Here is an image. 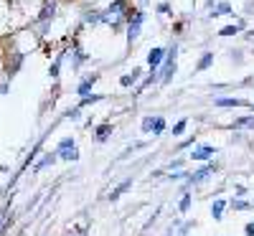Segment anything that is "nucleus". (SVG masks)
<instances>
[{
	"mask_svg": "<svg viewBox=\"0 0 254 236\" xmlns=\"http://www.w3.org/2000/svg\"><path fill=\"white\" fill-rule=\"evenodd\" d=\"M163 59H165V49H160V46H155V49L147 51V66H150V71H158V69H160Z\"/></svg>",
	"mask_w": 254,
	"mask_h": 236,
	"instance_id": "nucleus-7",
	"label": "nucleus"
},
{
	"mask_svg": "<svg viewBox=\"0 0 254 236\" xmlns=\"http://www.w3.org/2000/svg\"><path fill=\"white\" fill-rule=\"evenodd\" d=\"M64 59H66V54H59L56 59H54V63L49 66V76L51 79H59V74H61V63H64Z\"/></svg>",
	"mask_w": 254,
	"mask_h": 236,
	"instance_id": "nucleus-17",
	"label": "nucleus"
},
{
	"mask_svg": "<svg viewBox=\"0 0 254 236\" xmlns=\"http://www.w3.org/2000/svg\"><path fill=\"white\" fill-rule=\"evenodd\" d=\"M66 54H69V59H71V69H79L84 61H89V56L81 51V46H79V44H74V46H71Z\"/></svg>",
	"mask_w": 254,
	"mask_h": 236,
	"instance_id": "nucleus-9",
	"label": "nucleus"
},
{
	"mask_svg": "<svg viewBox=\"0 0 254 236\" xmlns=\"http://www.w3.org/2000/svg\"><path fill=\"white\" fill-rule=\"evenodd\" d=\"M130 15H132L130 0H112L104 10H99V23L110 26L112 31H120L127 20H130Z\"/></svg>",
	"mask_w": 254,
	"mask_h": 236,
	"instance_id": "nucleus-1",
	"label": "nucleus"
},
{
	"mask_svg": "<svg viewBox=\"0 0 254 236\" xmlns=\"http://www.w3.org/2000/svg\"><path fill=\"white\" fill-rule=\"evenodd\" d=\"M224 208H226V203H224L221 198H216V201H214V206H211V216H214V221H221V219H224V216H221Z\"/></svg>",
	"mask_w": 254,
	"mask_h": 236,
	"instance_id": "nucleus-19",
	"label": "nucleus"
},
{
	"mask_svg": "<svg viewBox=\"0 0 254 236\" xmlns=\"http://www.w3.org/2000/svg\"><path fill=\"white\" fill-rule=\"evenodd\" d=\"M214 155H216V150L211 145H198V147L190 150V160H211Z\"/></svg>",
	"mask_w": 254,
	"mask_h": 236,
	"instance_id": "nucleus-8",
	"label": "nucleus"
},
{
	"mask_svg": "<svg viewBox=\"0 0 254 236\" xmlns=\"http://www.w3.org/2000/svg\"><path fill=\"white\" fill-rule=\"evenodd\" d=\"M150 132H153V137H160V135L165 132V119H163L160 115H155V122H153V130H150Z\"/></svg>",
	"mask_w": 254,
	"mask_h": 236,
	"instance_id": "nucleus-21",
	"label": "nucleus"
},
{
	"mask_svg": "<svg viewBox=\"0 0 254 236\" xmlns=\"http://www.w3.org/2000/svg\"><path fill=\"white\" fill-rule=\"evenodd\" d=\"M130 188H132V180H130V178H127V180H122V183H120V185H117V188L110 193V201H117V198L122 196V193H125V190H130Z\"/></svg>",
	"mask_w": 254,
	"mask_h": 236,
	"instance_id": "nucleus-18",
	"label": "nucleus"
},
{
	"mask_svg": "<svg viewBox=\"0 0 254 236\" xmlns=\"http://www.w3.org/2000/svg\"><path fill=\"white\" fill-rule=\"evenodd\" d=\"M99 81V74H89V76H84L79 84H76V94L84 99V97H89V92H92V87Z\"/></svg>",
	"mask_w": 254,
	"mask_h": 236,
	"instance_id": "nucleus-6",
	"label": "nucleus"
},
{
	"mask_svg": "<svg viewBox=\"0 0 254 236\" xmlns=\"http://www.w3.org/2000/svg\"><path fill=\"white\" fill-rule=\"evenodd\" d=\"M214 104H216V107H244V104H249V102H244V99H239V97H216Z\"/></svg>",
	"mask_w": 254,
	"mask_h": 236,
	"instance_id": "nucleus-11",
	"label": "nucleus"
},
{
	"mask_svg": "<svg viewBox=\"0 0 254 236\" xmlns=\"http://www.w3.org/2000/svg\"><path fill=\"white\" fill-rule=\"evenodd\" d=\"M79 117H81V110H79V107H74V110L66 112V119H74V122H76Z\"/></svg>",
	"mask_w": 254,
	"mask_h": 236,
	"instance_id": "nucleus-27",
	"label": "nucleus"
},
{
	"mask_svg": "<svg viewBox=\"0 0 254 236\" xmlns=\"http://www.w3.org/2000/svg\"><path fill=\"white\" fill-rule=\"evenodd\" d=\"M59 158H56V153H49L46 158H41L36 165H33V173H41V170H44V168H49V165H54Z\"/></svg>",
	"mask_w": 254,
	"mask_h": 236,
	"instance_id": "nucleus-15",
	"label": "nucleus"
},
{
	"mask_svg": "<svg viewBox=\"0 0 254 236\" xmlns=\"http://www.w3.org/2000/svg\"><path fill=\"white\" fill-rule=\"evenodd\" d=\"M211 15H234V8H231V3H226V0H219V3L211 8Z\"/></svg>",
	"mask_w": 254,
	"mask_h": 236,
	"instance_id": "nucleus-12",
	"label": "nucleus"
},
{
	"mask_svg": "<svg viewBox=\"0 0 254 236\" xmlns=\"http://www.w3.org/2000/svg\"><path fill=\"white\" fill-rule=\"evenodd\" d=\"M244 231H247V236H254V224H247V229H244Z\"/></svg>",
	"mask_w": 254,
	"mask_h": 236,
	"instance_id": "nucleus-32",
	"label": "nucleus"
},
{
	"mask_svg": "<svg viewBox=\"0 0 254 236\" xmlns=\"http://www.w3.org/2000/svg\"><path fill=\"white\" fill-rule=\"evenodd\" d=\"M10 92V79H3L0 81V94H8Z\"/></svg>",
	"mask_w": 254,
	"mask_h": 236,
	"instance_id": "nucleus-31",
	"label": "nucleus"
},
{
	"mask_svg": "<svg viewBox=\"0 0 254 236\" xmlns=\"http://www.w3.org/2000/svg\"><path fill=\"white\" fill-rule=\"evenodd\" d=\"M110 135H112V124H107V122L99 124L97 130H94V140H97V142H107Z\"/></svg>",
	"mask_w": 254,
	"mask_h": 236,
	"instance_id": "nucleus-13",
	"label": "nucleus"
},
{
	"mask_svg": "<svg viewBox=\"0 0 254 236\" xmlns=\"http://www.w3.org/2000/svg\"><path fill=\"white\" fill-rule=\"evenodd\" d=\"M231 208H234V211H247L249 203L247 201H234V203H231Z\"/></svg>",
	"mask_w": 254,
	"mask_h": 236,
	"instance_id": "nucleus-29",
	"label": "nucleus"
},
{
	"mask_svg": "<svg viewBox=\"0 0 254 236\" xmlns=\"http://www.w3.org/2000/svg\"><path fill=\"white\" fill-rule=\"evenodd\" d=\"M178 44H171L165 49V59L160 63V69H158V81L160 84H168L173 76H176V69H178Z\"/></svg>",
	"mask_w": 254,
	"mask_h": 236,
	"instance_id": "nucleus-2",
	"label": "nucleus"
},
{
	"mask_svg": "<svg viewBox=\"0 0 254 236\" xmlns=\"http://www.w3.org/2000/svg\"><path fill=\"white\" fill-rule=\"evenodd\" d=\"M211 63H214V51H203V56H201L198 63H196V71H206Z\"/></svg>",
	"mask_w": 254,
	"mask_h": 236,
	"instance_id": "nucleus-16",
	"label": "nucleus"
},
{
	"mask_svg": "<svg viewBox=\"0 0 254 236\" xmlns=\"http://www.w3.org/2000/svg\"><path fill=\"white\" fill-rule=\"evenodd\" d=\"M137 3H140V5H145V3H147V0H137Z\"/></svg>",
	"mask_w": 254,
	"mask_h": 236,
	"instance_id": "nucleus-34",
	"label": "nucleus"
},
{
	"mask_svg": "<svg viewBox=\"0 0 254 236\" xmlns=\"http://www.w3.org/2000/svg\"><path fill=\"white\" fill-rule=\"evenodd\" d=\"M168 178H171V180H186V178H188V173H183V170H176V173H171Z\"/></svg>",
	"mask_w": 254,
	"mask_h": 236,
	"instance_id": "nucleus-28",
	"label": "nucleus"
},
{
	"mask_svg": "<svg viewBox=\"0 0 254 236\" xmlns=\"http://www.w3.org/2000/svg\"><path fill=\"white\" fill-rule=\"evenodd\" d=\"M242 28H244V23H231V26H224V28L219 31V36H221V38H226V36H237Z\"/></svg>",
	"mask_w": 254,
	"mask_h": 236,
	"instance_id": "nucleus-20",
	"label": "nucleus"
},
{
	"mask_svg": "<svg viewBox=\"0 0 254 236\" xmlns=\"http://www.w3.org/2000/svg\"><path fill=\"white\" fill-rule=\"evenodd\" d=\"M140 74H142V69H132V71H127V74H122V76H120V87H125V89H130V87H135V84L140 81Z\"/></svg>",
	"mask_w": 254,
	"mask_h": 236,
	"instance_id": "nucleus-10",
	"label": "nucleus"
},
{
	"mask_svg": "<svg viewBox=\"0 0 254 236\" xmlns=\"http://www.w3.org/2000/svg\"><path fill=\"white\" fill-rule=\"evenodd\" d=\"M252 107H254V104H252Z\"/></svg>",
	"mask_w": 254,
	"mask_h": 236,
	"instance_id": "nucleus-35",
	"label": "nucleus"
},
{
	"mask_svg": "<svg viewBox=\"0 0 254 236\" xmlns=\"http://www.w3.org/2000/svg\"><path fill=\"white\" fill-rule=\"evenodd\" d=\"M153 122H155V115L142 117V132H150V130H153Z\"/></svg>",
	"mask_w": 254,
	"mask_h": 236,
	"instance_id": "nucleus-24",
	"label": "nucleus"
},
{
	"mask_svg": "<svg viewBox=\"0 0 254 236\" xmlns=\"http://www.w3.org/2000/svg\"><path fill=\"white\" fill-rule=\"evenodd\" d=\"M214 170H216V163H208V165H203L201 170H196V173H188V178H186V188L198 185V183L208 180V176H214Z\"/></svg>",
	"mask_w": 254,
	"mask_h": 236,
	"instance_id": "nucleus-5",
	"label": "nucleus"
},
{
	"mask_svg": "<svg viewBox=\"0 0 254 236\" xmlns=\"http://www.w3.org/2000/svg\"><path fill=\"white\" fill-rule=\"evenodd\" d=\"M142 23H145V10H142V8L132 10L130 20H127V44H135V41L140 38Z\"/></svg>",
	"mask_w": 254,
	"mask_h": 236,
	"instance_id": "nucleus-3",
	"label": "nucleus"
},
{
	"mask_svg": "<svg viewBox=\"0 0 254 236\" xmlns=\"http://www.w3.org/2000/svg\"><path fill=\"white\" fill-rule=\"evenodd\" d=\"M188 208H190V196H188V193H183V198H181V203H178V211L186 213Z\"/></svg>",
	"mask_w": 254,
	"mask_h": 236,
	"instance_id": "nucleus-25",
	"label": "nucleus"
},
{
	"mask_svg": "<svg viewBox=\"0 0 254 236\" xmlns=\"http://www.w3.org/2000/svg\"><path fill=\"white\" fill-rule=\"evenodd\" d=\"M186 127H188V119H181L176 127H173V137H178V135H183L186 132Z\"/></svg>",
	"mask_w": 254,
	"mask_h": 236,
	"instance_id": "nucleus-26",
	"label": "nucleus"
},
{
	"mask_svg": "<svg viewBox=\"0 0 254 236\" xmlns=\"http://www.w3.org/2000/svg\"><path fill=\"white\" fill-rule=\"evenodd\" d=\"M81 20H84L87 26H99V10H87Z\"/></svg>",
	"mask_w": 254,
	"mask_h": 236,
	"instance_id": "nucleus-22",
	"label": "nucleus"
},
{
	"mask_svg": "<svg viewBox=\"0 0 254 236\" xmlns=\"http://www.w3.org/2000/svg\"><path fill=\"white\" fill-rule=\"evenodd\" d=\"M234 130H254V115H249V117H239V119H234Z\"/></svg>",
	"mask_w": 254,
	"mask_h": 236,
	"instance_id": "nucleus-14",
	"label": "nucleus"
},
{
	"mask_svg": "<svg viewBox=\"0 0 254 236\" xmlns=\"http://www.w3.org/2000/svg\"><path fill=\"white\" fill-rule=\"evenodd\" d=\"M158 13L160 15H171V3H160L158 5Z\"/></svg>",
	"mask_w": 254,
	"mask_h": 236,
	"instance_id": "nucleus-30",
	"label": "nucleus"
},
{
	"mask_svg": "<svg viewBox=\"0 0 254 236\" xmlns=\"http://www.w3.org/2000/svg\"><path fill=\"white\" fill-rule=\"evenodd\" d=\"M3 69H5V59H3V54H0V74H3Z\"/></svg>",
	"mask_w": 254,
	"mask_h": 236,
	"instance_id": "nucleus-33",
	"label": "nucleus"
},
{
	"mask_svg": "<svg viewBox=\"0 0 254 236\" xmlns=\"http://www.w3.org/2000/svg\"><path fill=\"white\" fill-rule=\"evenodd\" d=\"M56 158H61V160H79L76 142L71 137H61L59 145H56Z\"/></svg>",
	"mask_w": 254,
	"mask_h": 236,
	"instance_id": "nucleus-4",
	"label": "nucleus"
},
{
	"mask_svg": "<svg viewBox=\"0 0 254 236\" xmlns=\"http://www.w3.org/2000/svg\"><path fill=\"white\" fill-rule=\"evenodd\" d=\"M104 99V94H89V97H84L81 102H79V110L81 107H87V104H94V102H102Z\"/></svg>",
	"mask_w": 254,
	"mask_h": 236,
	"instance_id": "nucleus-23",
	"label": "nucleus"
}]
</instances>
